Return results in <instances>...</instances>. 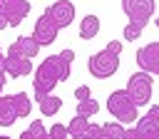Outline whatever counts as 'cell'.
<instances>
[{
    "label": "cell",
    "mask_w": 159,
    "mask_h": 139,
    "mask_svg": "<svg viewBox=\"0 0 159 139\" xmlns=\"http://www.w3.org/2000/svg\"><path fill=\"white\" fill-rule=\"evenodd\" d=\"M45 15L62 30V27H70L72 25V20H75V5L70 0H57V2H52L45 10Z\"/></svg>",
    "instance_id": "obj_9"
},
{
    "label": "cell",
    "mask_w": 159,
    "mask_h": 139,
    "mask_svg": "<svg viewBox=\"0 0 159 139\" xmlns=\"http://www.w3.org/2000/svg\"><path fill=\"white\" fill-rule=\"evenodd\" d=\"M57 32H60V27L47 17V15H40L37 20H35V27H32V37L40 42V47H47V45H52L55 40H57Z\"/></svg>",
    "instance_id": "obj_10"
},
{
    "label": "cell",
    "mask_w": 159,
    "mask_h": 139,
    "mask_svg": "<svg viewBox=\"0 0 159 139\" xmlns=\"http://www.w3.org/2000/svg\"><path fill=\"white\" fill-rule=\"evenodd\" d=\"M75 60L72 50H60V55H47L40 67L32 70V89H35V99L52 94V89L57 87V82L70 79V65Z\"/></svg>",
    "instance_id": "obj_1"
},
{
    "label": "cell",
    "mask_w": 159,
    "mask_h": 139,
    "mask_svg": "<svg viewBox=\"0 0 159 139\" xmlns=\"http://www.w3.org/2000/svg\"><path fill=\"white\" fill-rule=\"evenodd\" d=\"M20 139H35V137H32L30 129H25V132H20Z\"/></svg>",
    "instance_id": "obj_24"
},
{
    "label": "cell",
    "mask_w": 159,
    "mask_h": 139,
    "mask_svg": "<svg viewBox=\"0 0 159 139\" xmlns=\"http://www.w3.org/2000/svg\"><path fill=\"white\" fill-rule=\"evenodd\" d=\"M35 67H32V62H30V57H20V55H7V60H5V74L7 77H25V74H30Z\"/></svg>",
    "instance_id": "obj_12"
},
{
    "label": "cell",
    "mask_w": 159,
    "mask_h": 139,
    "mask_svg": "<svg viewBox=\"0 0 159 139\" xmlns=\"http://www.w3.org/2000/svg\"><path fill=\"white\" fill-rule=\"evenodd\" d=\"M107 112L122 124H132L139 119V104L127 94V89H114L107 97Z\"/></svg>",
    "instance_id": "obj_3"
},
{
    "label": "cell",
    "mask_w": 159,
    "mask_h": 139,
    "mask_svg": "<svg viewBox=\"0 0 159 139\" xmlns=\"http://www.w3.org/2000/svg\"><path fill=\"white\" fill-rule=\"evenodd\" d=\"M97 139H114V137H109V134H104V132H102V134H99Z\"/></svg>",
    "instance_id": "obj_27"
},
{
    "label": "cell",
    "mask_w": 159,
    "mask_h": 139,
    "mask_svg": "<svg viewBox=\"0 0 159 139\" xmlns=\"http://www.w3.org/2000/svg\"><path fill=\"white\" fill-rule=\"evenodd\" d=\"M122 10L129 17V22L147 27V22L154 12V0H122Z\"/></svg>",
    "instance_id": "obj_5"
},
{
    "label": "cell",
    "mask_w": 159,
    "mask_h": 139,
    "mask_svg": "<svg viewBox=\"0 0 159 139\" xmlns=\"http://www.w3.org/2000/svg\"><path fill=\"white\" fill-rule=\"evenodd\" d=\"M134 129L139 139H159V104L149 107V112L137 119Z\"/></svg>",
    "instance_id": "obj_7"
},
{
    "label": "cell",
    "mask_w": 159,
    "mask_h": 139,
    "mask_svg": "<svg viewBox=\"0 0 159 139\" xmlns=\"http://www.w3.org/2000/svg\"><path fill=\"white\" fill-rule=\"evenodd\" d=\"M12 102H15V109H17V117H27L30 109H32V102L25 92H15L12 94Z\"/></svg>",
    "instance_id": "obj_17"
},
{
    "label": "cell",
    "mask_w": 159,
    "mask_h": 139,
    "mask_svg": "<svg viewBox=\"0 0 159 139\" xmlns=\"http://www.w3.org/2000/svg\"><path fill=\"white\" fill-rule=\"evenodd\" d=\"M92 97V92H89V87L87 84H80V87H75V99L77 102H82V99H89Z\"/></svg>",
    "instance_id": "obj_22"
},
{
    "label": "cell",
    "mask_w": 159,
    "mask_h": 139,
    "mask_svg": "<svg viewBox=\"0 0 159 139\" xmlns=\"http://www.w3.org/2000/svg\"><path fill=\"white\" fill-rule=\"evenodd\" d=\"M5 27H10V22H7V17L0 15V30H5Z\"/></svg>",
    "instance_id": "obj_25"
},
{
    "label": "cell",
    "mask_w": 159,
    "mask_h": 139,
    "mask_svg": "<svg viewBox=\"0 0 159 139\" xmlns=\"http://www.w3.org/2000/svg\"><path fill=\"white\" fill-rule=\"evenodd\" d=\"M99 35V17L97 15H84L80 22V37L82 40H92Z\"/></svg>",
    "instance_id": "obj_14"
},
{
    "label": "cell",
    "mask_w": 159,
    "mask_h": 139,
    "mask_svg": "<svg viewBox=\"0 0 159 139\" xmlns=\"http://www.w3.org/2000/svg\"><path fill=\"white\" fill-rule=\"evenodd\" d=\"M142 32H144L142 25H137V22H127V27H124V40H127V42H134V40H139Z\"/></svg>",
    "instance_id": "obj_19"
},
{
    "label": "cell",
    "mask_w": 159,
    "mask_h": 139,
    "mask_svg": "<svg viewBox=\"0 0 159 139\" xmlns=\"http://www.w3.org/2000/svg\"><path fill=\"white\" fill-rule=\"evenodd\" d=\"M37 104H40V112H42L45 117H55V114L62 109V99H60L57 94H45V97L37 99Z\"/></svg>",
    "instance_id": "obj_15"
},
{
    "label": "cell",
    "mask_w": 159,
    "mask_h": 139,
    "mask_svg": "<svg viewBox=\"0 0 159 139\" xmlns=\"http://www.w3.org/2000/svg\"><path fill=\"white\" fill-rule=\"evenodd\" d=\"M0 15L7 17L10 27H17L30 15V2L27 0H0Z\"/></svg>",
    "instance_id": "obj_6"
},
{
    "label": "cell",
    "mask_w": 159,
    "mask_h": 139,
    "mask_svg": "<svg viewBox=\"0 0 159 139\" xmlns=\"http://www.w3.org/2000/svg\"><path fill=\"white\" fill-rule=\"evenodd\" d=\"M5 55H20V57H35V55H40V42L30 35V37H17L10 47H7V52Z\"/></svg>",
    "instance_id": "obj_11"
},
{
    "label": "cell",
    "mask_w": 159,
    "mask_h": 139,
    "mask_svg": "<svg viewBox=\"0 0 159 139\" xmlns=\"http://www.w3.org/2000/svg\"><path fill=\"white\" fill-rule=\"evenodd\" d=\"M157 27H159V15H157Z\"/></svg>",
    "instance_id": "obj_29"
},
{
    "label": "cell",
    "mask_w": 159,
    "mask_h": 139,
    "mask_svg": "<svg viewBox=\"0 0 159 139\" xmlns=\"http://www.w3.org/2000/svg\"><path fill=\"white\" fill-rule=\"evenodd\" d=\"M17 122V109L12 102V94L2 97L0 94V127H12Z\"/></svg>",
    "instance_id": "obj_13"
},
{
    "label": "cell",
    "mask_w": 159,
    "mask_h": 139,
    "mask_svg": "<svg viewBox=\"0 0 159 139\" xmlns=\"http://www.w3.org/2000/svg\"><path fill=\"white\" fill-rule=\"evenodd\" d=\"M72 139H89V137H72Z\"/></svg>",
    "instance_id": "obj_28"
},
{
    "label": "cell",
    "mask_w": 159,
    "mask_h": 139,
    "mask_svg": "<svg viewBox=\"0 0 159 139\" xmlns=\"http://www.w3.org/2000/svg\"><path fill=\"white\" fill-rule=\"evenodd\" d=\"M0 139H10V137H5V134H2V137H0Z\"/></svg>",
    "instance_id": "obj_30"
},
{
    "label": "cell",
    "mask_w": 159,
    "mask_h": 139,
    "mask_svg": "<svg viewBox=\"0 0 159 139\" xmlns=\"http://www.w3.org/2000/svg\"><path fill=\"white\" fill-rule=\"evenodd\" d=\"M134 60H137V67L139 70L149 72L152 77L154 74L159 77V42H149L142 50H137V57Z\"/></svg>",
    "instance_id": "obj_8"
},
{
    "label": "cell",
    "mask_w": 159,
    "mask_h": 139,
    "mask_svg": "<svg viewBox=\"0 0 159 139\" xmlns=\"http://www.w3.org/2000/svg\"><path fill=\"white\" fill-rule=\"evenodd\" d=\"M47 132H50V139H67V137H70L67 124H60V122H57V124H52Z\"/></svg>",
    "instance_id": "obj_21"
},
{
    "label": "cell",
    "mask_w": 159,
    "mask_h": 139,
    "mask_svg": "<svg viewBox=\"0 0 159 139\" xmlns=\"http://www.w3.org/2000/svg\"><path fill=\"white\" fill-rule=\"evenodd\" d=\"M87 127H89V119L82 117V114H75V117L70 119V124H67L70 137H84V134H87Z\"/></svg>",
    "instance_id": "obj_16"
},
{
    "label": "cell",
    "mask_w": 159,
    "mask_h": 139,
    "mask_svg": "<svg viewBox=\"0 0 159 139\" xmlns=\"http://www.w3.org/2000/svg\"><path fill=\"white\" fill-rule=\"evenodd\" d=\"M127 94L139 104V107H144V104H149V99H152V74L149 72H144V70H139V72H134L129 79H127Z\"/></svg>",
    "instance_id": "obj_4"
},
{
    "label": "cell",
    "mask_w": 159,
    "mask_h": 139,
    "mask_svg": "<svg viewBox=\"0 0 159 139\" xmlns=\"http://www.w3.org/2000/svg\"><path fill=\"white\" fill-rule=\"evenodd\" d=\"M27 129L32 132V137H35V139H50V132H47V127H45L40 119L30 122V127H27Z\"/></svg>",
    "instance_id": "obj_20"
},
{
    "label": "cell",
    "mask_w": 159,
    "mask_h": 139,
    "mask_svg": "<svg viewBox=\"0 0 159 139\" xmlns=\"http://www.w3.org/2000/svg\"><path fill=\"white\" fill-rule=\"evenodd\" d=\"M5 60H7V55L0 50V72H5Z\"/></svg>",
    "instance_id": "obj_23"
},
{
    "label": "cell",
    "mask_w": 159,
    "mask_h": 139,
    "mask_svg": "<svg viewBox=\"0 0 159 139\" xmlns=\"http://www.w3.org/2000/svg\"><path fill=\"white\" fill-rule=\"evenodd\" d=\"M97 112H99V102H97V99H92V97H89V99L77 102V114H82V117H87V119H89V117H92V114H97Z\"/></svg>",
    "instance_id": "obj_18"
},
{
    "label": "cell",
    "mask_w": 159,
    "mask_h": 139,
    "mask_svg": "<svg viewBox=\"0 0 159 139\" xmlns=\"http://www.w3.org/2000/svg\"><path fill=\"white\" fill-rule=\"evenodd\" d=\"M119 52H122V42H119V40L107 42L104 50L94 52V55L87 60L89 74L97 77V79H109V77L119 70Z\"/></svg>",
    "instance_id": "obj_2"
},
{
    "label": "cell",
    "mask_w": 159,
    "mask_h": 139,
    "mask_svg": "<svg viewBox=\"0 0 159 139\" xmlns=\"http://www.w3.org/2000/svg\"><path fill=\"white\" fill-rule=\"evenodd\" d=\"M2 87H5V72H0V92H2Z\"/></svg>",
    "instance_id": "obj_26"
}]
</instances>
